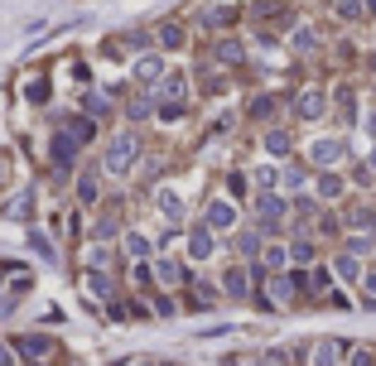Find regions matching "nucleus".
I'll return each instance as SVG.
<instances>
[{
	"label": "nucleus",
	"instance_id": "f257e3e1",
	"mask_svg": "<svg viewBox=\"0 0 376 366\" xmlns=\"http://www.w3.org/2000/svg\"><path fill=\"white\" fill-rule=\"evenodd\" d=\"M135 155H140V135H135V131L116 135V140H111V150H107V174H131Z\"/></svg>",
	"mask_w": 376,
	"mask_h": 366
},
{
	"label": "nucleus",
	"instance_id": "f03ea898",
	"mask_svg": "<svg viewBox=\"0 0 376 366\" xmlns=\"http://www.w3.org/2000/svg\"><path fill=\"white\" fill-rule=\"evenodd\" d=\"M73 150H78V140H73L68 131H58L54 135V164H58V169H68V164H73Z\"/></svg>",
	"mask_w": 376,
	"mask_h": 366
},
{
	"label": "nucleus",
	"instance_id": "7ed1b4c3",
	"mask_svg": "<svg viewBox=\"0 0 376 366\" xmlns=\"http://www.w3.org/2000/svg\"><path fill=\"white\" fill-rule=\"evenodd\" d=\"M232 222H237V208L217 198L213 208H208V227H213V232H222V227H232Z\"/></svg>",
	"mask_w": 376,
	"mask_h": 366
},
{
	"label": "nucleus",
	"instance_id": "20e7f679",
	"mask_svg": "<svg viewBox=\"0 0 376 366\" xmlns=\"http://www.w3.org/2000/svg\"><path fill=\"white\" fill-rule=\"evenodd\" d=\"M188 251H193V261H208V256H213V236H208V227H193Z\"/></svg>",
	"mask_w": 376,
	"mask_h": 366
},
{
	"label": "nucleus",
	"instance_id": "39448f33",
	"mask_svg": "<svg viewBox=\"0 0 376 366\" xmlns=\"http://www.w3.org/2000/svg\"><path fill=\"white\" fill-rule=\"evenodd\" d=\"M15 347H20L25 357H49V352H54V342H49V338H20Z\"/></svg>",
	"mask_w": 376,
	"mask_h": 366
},
{
	"label": "nucleus",
	"instance_id": "423d86ee",
	"mask_svg": "<svg viewBox=\"0 0 376 366\" xmlns=\"http://www.w3.org/2000/svg\"><path fill=\"white\" fill-rule=\"evenodd\" d=\"M323 106H328V97H323V92H304V102H299V116H309V121H314V116H323Z\"/></svg>",
	"mask_w": 376,
	"mask_h": 366
},
{
	"label": "nucleus",
	"instance_id": "0eeeda50",
	"mask_svg": "<svg viewBox=\"0 0 376 366\" xmlns=\"http://www.w3.org/2000/svg\"><path fill=\"white\" fill-rule=\"evenodd\" d=\"M256 212H261V222L270 227V222H280V212H285V203H280V198H270V193H266V198L256 203Z\"/></svg>",
	"mask_w": 376,
	"mask_h": 366
},
{
	"label": "nucleus",
	"instance_id": "6e6552de",
	"mask_svg": "<svg viewBox=\"0 0 376 366\" xmlns=\"http://www.w3.org/2000/svg\"><path fill=\"white\" fill-rule=\"evenodd\" d=\"M160 68H164L160 58H140V63H135V78H140V82H155V78H160Z\"/></svg>",
	"mask_w": 376,
	"mask_h": 366
},
{
	"label": "nucleus",
	"instance_id": "1a4fd4ad",
	"mask_svg": "<svg viewBox=\"0 0 376 366\" xmlns=\"http://www.w3.org/2000/svg\"><path fill=\"white\" fill-rule=\"evenodd\" d=\"M338 155H343L338 140H319V145H314V159H319V164H328V159H338Z\"/></svg>",
	"mask_w": 376,
	"mask_h": 366
},
{
	"label": "nucleus",
	"instance_id": "9d476101",
	"mask_svg": "<svg viewBox=\"0 0 376 366\" xmlns=\"http://www.w3.org/2000/svg\"><path fill=\"white\" fill-rule=\"evenodd\" d=\"M126 251H131L135 261H145V256H150V241H145L140 232H131V236H126Z\"/></svg>",
	"mask_w": 376,
	"mask_h": 366
},
{
	"label": "nucleus",
	"instance_id": "9b49d317",
	"mask_svg": "<svg viewBox=\"0 0 376 366\" xmlns=\"http://www.w3.org/2000/svg\"><path fill=\"white\" fill-rule=\"evenodd\" d=\"M160 212H164V217H169V222H179V212H184V208H179V198H174L169 188H164V193H160Z\"/></svg>",
	"mask_w": 376,
	"mask_h": 366
},
{
	"label": "nucleus",
	"instance_id": "f8f14e48",
	"mask_svg": "<svg viewBox=\"0 0 376 366\" xmlns=\"http://www.w3.org/2000/svg\"><path fill=\"white\" fill-rule=\"evenodd\" d=\"M227 294H251V289H246V270H242V265L227 270Z\"/></svg>",
	"mask_w": 376,
	"mask_h": 366
},
{
	"label": "nucleus",
	"instance_id": "ddd939ff",
	"mask_svg": "<svg viewBox=\"0 0 376 366\" xmlns=\"http://www.w3.org/2000/svg\"><path fill=\"white\" fill-rule=\"evenodd\" d=\"M87 285H92V294H97V299H111V285H107V275H97V270H92V275H87Z\"/></svg>",
	"mask_w": 376,
	"mask_h": 366
},
{
	"label": "nucleus",
	"instance_id": "4468645a",
	"mask_svg": "<svg viewBox=\"0 0 376 366\" xmlns=\"http://www.w3.org/2000/svg\"><path fill=\"white\" fill-rule=\"evenodd\" d=\"M160 39H164V44H174V49H179V44H184V29H179V25H164V29H160Z\"/></svg>",
	"mask_w": 376,
	"mask_h": 366
},
{
	"label": "nucleus",
	"instance_id": "2eb2a0df",
	"mask_svg": "<svg viewBox=\"0 0 376 366\" xmlns=\"http://www.w3.org/2000/svg\"><path fill=\"white\" fill-rule=\"evenodd\" d=\"M217 58H222V63H237V58H242V44H232V39H227V44L217 49Z\"/></svg>",
	"mask_w": 376,
	"mask_h": 366
},
{
	"label": "nucleus",
	"instance_id": "dca6fc26",
	"mask_svg": "<svg viewBox=\"0 0 376 366\" xmlns=\"http://www.w3.org/2000/svg\"><path fill=\"white\" fill-rule=\"evenodd\" d=\"M266 145H270V155H285V150H290V140H285V135H280V131H275V135H270V140H266Z\"/></svg>",
	"mask_w": 376,
	"mask_h": 366
},
{
	"label": "nucleus",
	"instance_id": "f3484780",
	"mask_svg": "<svg viewBox=\"0 0 376 366\" xmlns=\"http://www.w3.org/2000/svg\"><path fill=\"white\" fill-rule=\"evenodd\" d=\"M87 111H92V116H102V111H107V102H102V92H92V97H87Z\"/></svg>",
	"mask_w": 376,
	"mask_h": 366
},
{
	"label": "nucleus",
	"instance_id": "a211bd4d",
	"mask_svg": "<svg viewBox=\"0 0 376 366\" xmlns=\"http://www.w3.org/2000/svg\"><path fill=\"white\" fill-rule=\"evenodd\" d=\"M131 116H135V121H140V116H150V102H145V97H135V102H131Z\"/></svg>",
	"mask_w": 376,
	"mask_h": 366
},
{
	"label": "nucleus",
	"instance_id": "6ab92c4d",
	"mask_svg": "<svg viewBox=\"0 0 376 366\" xmlns=\"http://www.w3.org/2000/svg\"><path fill=\"white\" fill-rule=\"evenodd\" d=\"M256 183H261V188H275V169H256Z\"/></svg>",
	"mask_w": 376,
	"mask_h": 366
},
{
	"label": "nucleus",
	"instance_id": "aec40b11",
	"mask_svg": "<svg viewBox=\"0 0 376 366\" xmlns=\"http://www.w3.org/2000/svg\"><path fill=\"white\" fill-rule=\"evenodd\" d=\"M0 366H15V357H10V347H0Z\"/></svg>",
	"mask_w": 376,
	"mask_h": 366
},
{
	"label": "nucleus",
	"instance_id": "412c9836",
	"mask_svg": "<svg viewBox=\"0 0 376 366\" xmlns=\"http://www.w3.org/2000/svg\"><path fill=\"white\" fill-rule=\"evenodd\" d=\"M362 285L372 289V299H376V270H372V275H367V280H362Z\"/></svg>",
	"mask_w": 376,
	"mask_h": 366
},
{
	"label": "nucleus",
	"instance_id": "4be33fe9",
	"mask_svg": "<svg viewBox=\"0 0 376 366\" xmlns=\"http://www.w3.org/2000/svg\"><path fill=\"white\" fill-rule=\"evenodd\" d=\"M367 10H372V15H376V0H367Z\"/></svg>",
	"mask_w": 376,
	"mask_h": 366
}]
</instances>
